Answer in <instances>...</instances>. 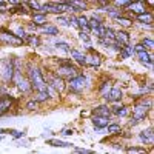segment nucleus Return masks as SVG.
Masks as SVG:
<instances>
[{"label":"nucleus","mask_w":154,"mask_h":154,"mask_svg":"<svg viewBox=\"0 0 154 154\" xmlns=\"http://www.w3.org/2000/svg\"><path fill=\"white\" fill-rule=\"evenodd\" d=\"M89 86H91V79L83 72H79L77 75L71 77L69 80H66V91L72 96H82Z\"/></svg>","instance_id":"nucleus-1"},{"label":"nucleus","mask_w":154,"mask_h":154,"mask_svg":"<svg viewBox=\"0 0 154 154\" xmlns=\"http://www.w3.org/2000/svg\"><path fill=\"white\" fill-rule=\"evenodd\" d=\"M25 74L28 75L32 91H46L48 83H46L45 77H43V74H42V69L38 68V66L29 63V65L26 66V69H25Z\"/></svg>","instance_id":"nucleus-2"},{"label":"nucleus","mask_w":154,"mask_h":154,"mask_svg":"<svg viewBox=\"0 0 154 154\" xmlns=\"http://www.w3.org/2000/svg\"><path fill=\"white\" fill-rule=\"evenodd\" d=\"M54 72L62 77V79H65V80H69L71 77L77 75L80 71V66L79 65H75V63L72 60H60L59 62V66L54 69Z\"/></svg>","instance_id":"nucleus-3"},{"label":"nucleus","mask_w":154,"mask_h":154,"mask_svg":"<svg viewBox=\"0 0 154 154\" xmlns=\"http://www.w3.org/2000/svg\"><path fill=\"white\" fill-rule=\"evenodd\" d=\"M40 69H42V74H43V77H45L48 86H51V88H53L56 93H59L60 96L66 91V80H65V79L59 77L54 71H43V68H40Z\"/></svg>","instance_id":"nucleus-4"},{"label":"nucleus","mask_w":154,"mask_h":154,"mask_svg":"<svg viewBox=\"0 0 154 154\" xmlns=\"http://www.w3.org/2000/svg\"><path fill=\"white\" fill-rule=\"evenodd\" d=\"M14 63H12V57H5L0 59V83L2 85H9L12 83L14 79Z\"/></svg>","instance_id":"nucleus-5"},{"label":"nucleus","mask_w":154,"mask_h":154,"mask_svg":"<svg viewBox=\"0 0 154 154\" xmlns=\"http://www.w3.org/2000/svg\"><path fill=\"white\" fill-rule=\"evenodd\" d=\"M12 83L16 85V88L19 89L22 94H29V93H32L29 79H28V75L25 74L23 71H14V79H12Z\"/></svg>","instance_id":"nucleus-6"},{"label":"nucleus","mask_w":154,"mask_h":154,"mask_svg":"<svg viewBox=\"0 0 154 154\" xmlns=\"http://www.w3.org/2000/svg\"><path fill=\"white\" fill-rule=\"evenodd\" d=\"M102 63H103V56L99 51H96L93 46H89L88 53H85V66L97 69V68H100Z\"/></svg>","instance_id":"nucleus-7"},{"label":"nucleus","mask_w":154,"mask_h":154,"mask_svg":"<svg viewBox=\"0 0 154 154\" xmlns=\"http://www.w3.org/2000/svg\"><path fill=\"white\" fill-rule=\"evenodd\" d=\"M0 43L9 46H23V40L8 28H0Z\"/></svg>","instance_id":"nucleus-8"},{"label":"nucleus","mask_w":154,"mask_h":154,"mask_svg":"<svg viewBox=\"0 0 154 154\" xmlns=\"http://www.w3.org/2000/svg\"><path fill=\"white\" fill-rule=\"evenodd\" d=\"M149 112H151V108H148L145 103H142V102L136 100L134 105L131 106V114L130 116H133L134 119H137L140 123H142V122H145L148 119V114Z\"/></svg>","instance_id":"nucleus-9"},{"label":"nucleus","mask_w":154,"mask_h":154,"mask_svg":"<svg viewBox=\"0 0 154 154\" xmlns=\"http://www.w3.org/2000/svg\"><path fill=\"white\" fill-rule=\"evenodd\" d=\"M89 119H91V123L94 126V131H97V133L103 131L105 128L112 122V117H105V116H97V114H91Z\"/></svg>","instance_id":"nucleus-10"},{"label":"nucleus","mask_w":154,"mask_h":154,"mask_svg":"<svg viewBox=\"0 0 154 154\" xmlns=\"http://www.w3.org/2000/svg\"><path fill=\"white\" fill-rule=\"evenodd\" d=\"M17 103V100L9 94H0V117L11 111V108Z\"/></svg>","instance_id":"nucleus-11"},{"label":"nucleus","mask_w":154,"mask_h":154,"mask_svg":"<svg viewBox=\"0 0 154 154\" xmlns=\"http://www.w3.org/2000/svg\"><path fill=\"white\" fill-rule=\"evenodd\" d=\"M126 14H130V16H139V14H142V12H145V11H148V6L143 3V2H130L126 6H125V9H123Z\"/></svg>","instance_id":"nucleus-12"},{"label":"nucleus","mask_w":154,"mask_h":154,"mask_svg":"<svg viewBox=\"0 0 154 154\" xmlns=\"http://www.w3.org/2000/svg\"><path fill=\"white\" fill-rule=\"evenodd\" d=\"M137 139L142 145L152 146L154 145V130H152V126H148L146 130H142L137 134Z\"/></svg>","instance_id":"nucleus-13"},{"label":"nucleus","mask_w":154,"mask_h":154,"mask_svg":"<svg viewBox=\"0 0 154 154\" xmlns=\"http://www.w3.org/2000/svg\"><path fill=\"white\" fill-rule=\"evenodd\" d=\"M114 85V80L111 79V77H103L99 83H97V93L102 99H105L108 96V93L111 91V88Z\"/></svg>","instance_id":"nucleus-14"},{"label":"nucleus","mask_w":154,"mask_h":154,"mask_svg":"<svg viewBox=\"0 0 154 154\" xmlns=\"http://www.w3.org/2000/svg\"><path fill=\"white\" fill-rule=\"evenodd\" d=\"M122 99H123V89L119 85L114 83L111 91L108 93V96L103 100H105V103H114V102H122Z\"/></svg>","instance_id":"nucleus-15"},{"label":"nucleus","mask_w":154,"mask_h":154,"mask_svg":"<svg viewBox=\"0 0 154 154\" xmlns=\"http://www.w3.org/2000/svg\"><path fill=\"white\" fill-rule=\"evenodd\" d=\"M136 59H139V62L142 63V65H145L146 68H152V63H154V59H152V54L151 51L148 49H142V51H137V53H134Z\"/></svg>","instance_id":"nucleus-16"},{"label":"nucleus","mask_w":154,"mask_h":154,"mask_svg":"<svg viewBox=\"0 0 154 154\" xmlns=\"http://www.w3.org/2000/svg\"><path fill=\"white\" fill-rule=\"evenodd\" d=\"M114 22L123 29H131L134 26V17L130 16V14H126V12L122 14V16H119L117 19H114Z\"/></svg>","instance_id":"nucleus-17"},{"label":"nucleus","mask_w":154,"mask_h":154,"mask_svg":"<svg viewBox=\"0 0 154 154\" xmlns=\"http://www.w3.org/2000/svg\"><path fill=\"white\" fill-rule=\"evenodd\" d=\"M114 40L122 43L123 46L125 45H130L131 43V34H130V29H116V35H114Z\"/></svg>","instance_id":"nucleus-18"},{"label":"nucleus","mask_w":154,"mask_h":154,"mask_svg":"<svg viewBox=\"0 0 154 154\" xmlns=\"http://www.w3.org/2000/svg\"><path fill=\"white\" fill-rule=\"evenodd\" d=\"M68 54L71 56V60L75 63V65H79L80 68L85 66V53H83V51L75 49V48H71Z\"/></svg>","instance_id":"nucleus-19"},{"label":"nucleus","mask_w":154,"mask_h":154,"mask_svg":"<svg viewBox=\"0 0 154 154\" xmlns=\"http://www.w3.org/2000/svg\"><path fill=\"white\" fill-rule=\"evenodd\" d=\"M38 31H40L42 34L49 35V37H57L60 34L59 26H56L54 23H45V25H42V26H38Z\"/></svg>","instance_id":"nucleus-20"},{"label":"nucleus","mask_w":154,"mask_h":154,"mask_svg":"<svg viewBox=\"0 0 154 154\" xmlns=\"http://www.w3.org/2000/svg\"><path fill=\"white\" fill-rule=\"evenodd\" d=\"M23 45H28V46H32V48H38V46H42V38H40V35L35 34V32L26 34V37L23 38Z\"/></svg>","instance_id":"nucleus-21"},{"label":"nucleus","mask_w":154,"mask_h":154,"mask_svg":"<svg viewBox=\"0 0 154 154\" xmlns=\"http://www.w3.org/2000/svg\"><path fill=\"white\" fill-rule=\"evenodd\" d=\"M102 11H103L105 14H106L109 19H112V20H114V19H117V17L122 16V14H125V11H123L122 8H117V6H114V5H111V3L106 5Z\"/></svg>","instance_id":"nucleus-22"},{"label":"nucleus","mask_w":154,"mask_h":154,"mask_svg":"<svg viewBox=\"0 0 154 154\" xmlns=\"http://www.w3.org/2000/svg\"><path fill=\"white\" fill-rule=\"evenodd\" d=\"M91 112H93V114H97V116H105V117H112L109 103H102V105H97V106L91 108Z\"/></svg>","instance_id":"nucleus-23"},{"label":"nucleus","mask_w":154,"mask_h":154,"mask_svg":"<svg viewBox=\"0 0 154 154\" xmlns=\"http://www.w3.org/2000/svg\"><path fill=\"white\" fill-rule=\"evenodd\" d=\"M31 22L35 26H42V25L48 23V14L46 12H31Z\"/></svg>","instance_id":"nucleus-24"},{"label":"nucleus","mask_w":154,"mask_h":154,"mask_svg":"<svg viewBox=\"0 0 154 154\" xmlns=\"http://www.w3.org/2000/svg\"><path fill=\"white\" fill-rule=\"evenodd\" d=\"M77 26H79L80 31L83 32H91V28H89L88 25V16H85L83 12H80V14H77Z\"/></svg>","instance_id":"nucleus-25"},{"label":"nucleus","mask_w":154,"mask_h":154,"mask_svg":"<svg viewBox=\"0 0 154 154\" xmlns=\"http://www.w3.org/2000/svg\"><path fill=\"white\" fill-rule=\"evenodd\" d=\"M134 22H137V23H154L152 11H151V9H148V11L142 12V14L134 16Z\"/></svg>","instance_id":"nucleus-26"},{"label":"nucleus","mask_w":154,"mask_h":154,"mask_svg":"<svg viewBox=\"0 0 154 154\" xmlns=\"http://www.w3.org/2000/svg\"><path fill=\"white\" fill-rule=\"evenodd\" d=\"M119 59L120 60H126V59H131L133 56H134V48H133V45L130 43V45H125V46H122V49L119 51Z\"/></svg>","instance_id":"nucleus-27"},{"label":"nucleus","mask_w":154,"mask_h":154,"mask_svg":"<svg viewBox=\"0 0 154 154\" xmlns=\"http://www.w3.org/2000/svg\"><path fill=\"white\" fill-rule=\"evenodd\" d=\"M103 17H102L99 12H94V14L91 16V17H88V25H89V28H97V26H100V25H103Z\"/></svg>","instance_id":"nucleus-28"},{"label":"nucleus","mask_w":154,"mask_h":154,"mask_svg":"<svg viewBox=\"0 0 154 154\" xmlns=\"http://www.w3.org/2000/svg\"><path fill=\"white\" fill-rule=\"evenodd\" d=\"M46 145L54 146V148H72V143L63 142V140H60V139H48L46 140Z\"/></svg>","instance_id":"nucleus-29"},{"label":"nucleus","mask_w":154,"mask_h":154,"mask_svg":"<svg viewBox=\"0 0 154 154\" xmlns=\"http://www.w3.org/2000/svg\"><path fill=\"white\" fill-rule=\"evenodd\" d=\"M105 130L108 131V134L109 136H119L120 137V134H122V131H123V128L120 126V123H116V122H111Z\"/></svg>","instance_id":"nucleus-30"},{"label":"nucleus","mask_w":154,"mask_h":154,"mask_svg":"<svg viewBox=\"0 0 154 154\" xmlns=\"http://www.w3.org/2000/svg\"><path fill=\"white\" fill-rule=\"evenodd\" d=\"M68 3H71L74 8H77L80 12H85L86 9H89V6H91V3H89L88 0H71V2H68Z\"/></svg>","instance_id":"nucleus-31"},{"label":"nucleus","mask_w":154,"mask_h":154,"mask_svg":"<svg viewBox=\"0 0 154 154\" xmlns=\"http://www.w3.org/2000/svg\"><path fill=\"white\" fill-rule=\"evenodd\" d=\"M32 99L37 100L40 105H42V103H46V102L51 100V97H49V94H48V89H46V91H35V94H34Z\"/></svg>","instance_id":"nucleus-32"},{"label":"nucleus","mask_w":154,"mask_h":154,"mask_svg":"<svg viewBox=\"0 0 154 154\" xmlns=\"http://www.w3.org/2000/svg\"><path fill=\"white\" fill-rule=\"evenodd\" d=\"M54 48L59 49V51H63V53H69V49H71V45L65 40H54Z\"/></svg>","instance_id":"nucleus-33"},{"label":"nucleus","mask_w":154,"mask_h":154,"mask_svg":"<svg viewBox=\"0 0 154 154\" xmlns=\"http://www.w3.org/2000/svg\"><path fill=\"white\" fill-rule=\"evenodd\" d=\"M140 43L145 46V49H148V51H151V53H152V49H154V40H152L151 35L142 37V38H140Z\"/></svg>","instance_id":"nucleus-34"},{"label":"nucleus","mask_w":154,"mask_h":154,"mask_svg":"<svg viewBox=\"0 0 154 154\" xmlns=\"http://www.w3.org/2000/svg\"><path fill=\"white\" fill-rule=\"evenodd\" d=\"M123 151H126V152H133V154H140V152H148V149L145 148V146H125V149Z\"/></svg>","instance_id":"nucleus-35"},{"label":"nucleus","mask_w":154,"mask_h":154,"mask_svg":"<svg viewBox=\"0 0 154 154\" xmlns=\"http://www.w3.org/2000/svg\"><path fill=\"white\" fill-rule=\"evenodd\" d=\"M79 40H80V42H83L86 46H89V45H91V34L83 32V31H80V29H79Z\"/></svg>","instance_id":"nucleus-36"},{"label":"nucleus","mask_w":154,"mask_h":154,"mask_svg":"<svg viewBox=\"0 0 154 154\" xmlns=\"http://www.w3.org/2000/svg\"><path fill=\"white\" fill-rule=\"evenodd\" d=\"M105 26H106V25L103 23V25H100V26H97V28H93V29H91V32H89V34L96 35L97 38L103 37V34H105Z\"/></svg>","instance_id":"nucleus-37"},{"label":"nucleus","mask_w":154,"mask_h":154,"mask_svg":"<svg viewBox=\"0 0 154 154\" xmlns=\"http://www.w3.org/2000/svg\"><path fill=\"white\" fill-rule=\"evenodd\" d=\"M25 108H26V111H37L38 108H40V103H38L37 100L31 99L26 102V105H25Z\"/></svg>","instance_id":"nucleus-38"},{"label":"nucleus","mask_w":154,"mask_h":154,"mask_svg":"<svg viewBox=\"0 0 154 154\" xmlns=\"http://www.w3.org/2000/svg\"><path fill=\"white\" fill-rule=\"evenodd\" d=\"M114 35H116V29L112 26H105V34L103 37L109 38V40H114Z\"/></svg>","instance_id":"nucleus-39"},{"label":"nucleus","mask_w":154,"mask_h":154,"mask_svg":"<svg viewBox=\"0 0 154 154\" xmlns=\"http://www.w3.org/2000/svg\"><path fill=\"white\" fill-rule=\"evenodd\" d=\"M12 32H14L17 37H20L22 40H23V38L26 37V34H28V32H26V29H25V26H17V28H16L14 31H12Z\"/></svg>","instance_id":"nucleus-40"},{"label":"nucleus","mask_w":154,"mask_h":154,"mask_svg":"<svg viewBox=\"0 0 154 154\" xmlns=\"http://www.w3.org/2000/svg\"><path fill=\"white\" fill-rule=\"evenodd\" d=\"M9 134L14 137L16 140H19V139H23L25 136H26V133L25 131H19V130H9Z\"/></svg>","instance_id":"nucleus-41"},{"label":"nucleus","mask_w":154,"mask_h":154,"mask_svg":"<svg viewBox=\"0 0 154 154\" xmlns=\"http://www.w3.org/2000/svg\"><path fill=\"white\" fill-rule=\"evenodd\" d=\"M131 0H112L111 2V5H114V6H117V8H122V9H125V6L130 3Z\"/></svg>","instance_id":"nucleus-42"},{"label":"nucleus","mask_w":154,"mask_h":154,"mask_svg":"<svg viewBox=\"0 0 154 154\" xmlns=\"http://www.w3.org/2000/svg\"><path fill=\"white\" fill-rule=\"evenodd\" d=\"M72 151L77 154H94L93 149H86V148H79V146H72Z\"/></svg>","instance_id":"nucleus-43"},{"label":"nucleus","mask_w":154,"mask_h":154,"mask_svg":"<svg viewBox=\"0 0 154 154\" xmlns=\"http://www.w3.org/2000/svg\"><path fill=\"white\" fill-rule=\"evenodd\" d=\"M0 14H9V6L6 2L0 3Z\"/></svg>","instance_id":"nucleus-44"},{"label":"nucleus","mask_w":154,"mask_h":154,"mask_svg":"<svg viewBox=\"0 0 154 154\" xmlns=\"http://www.w3.org/2000/svg\"><path fill=\"white\" fill-rule=\"evenodd\" d=\"M75 131L72 130V128H63L62 130V136H72Z\"/></svg>","instance_id":"nucleus-45"},{"label":"nucleus","mask_w":154,"mask_h":154,"mask_svg":"<svg viewBox=\"0 0 154 154\" xmlns=\"http://www.w3.org/2000/svg\"><path fill=\"white\" fill-rule=\"evenodd\" d=\"M140 122L137 120V119H134L133 116H130V120H128V126H137Z\"/></svg>","instance_id":"nucleus-46"},{"label":"nucleus","mask_w":154,"mask_h":154,"mask_svg":"<svg viewBox=\"0 0 154 154\" xmlns=\"http://www.w3.org/2000/svg\"><path fill=\"white\" fill-rule=\"evenodd\" d=\"M111 146H112V148H116V149H120V151H123V149H125V146H122V143H119V142L111 143Z\"/></svg>","instance_id":"nucleus-47"},{"label":"nucleus","mask_w":154,"mask_h":154,"mask_svg":"<svg viewBox=\"0 0 154 154\" xmlns=\"http://www.w3.org/2000/svg\"><path fill=\"white\" fill-rule=\"evenodd\" d=\"M143 3L148 6V9H152L154 8V0H143Z\"/></svg>","instance_id":"nucleus-48"},{"label":"nucleus","mask_w":154,"mask_h":154,"mask_svg":"<svg viewBox=\"0 0 154 154\" xmlns=\"http://www.w3.org/2000/svg\"><path fill=\"white\" fill-rule=\"evenodd\" d=\"M91 114H93V112H91V109H88V111H82V112H80L82 117H89Z\"/></svg>","instance_id":"nucleus-49"},{"label":"nucleus","mask_w":154,"mask_h":154,"mask_svg":"<svg viewBox=\"0 0 154 154\" xmlns=\"http://www.w3.org/2000/svg\"><path fill=\"white\" fill-rule=\"evenodd\" d=\"M5 2H6L8 5H11V6H12V5H17V3H20V0H5Z\"/></svg>","instance_id":"nucleus-50"},{"label":"nucleus","mask_w":154,"mask_h":154,"mask_svg":"<svg viewBox=\"0 0 154 154\" xmlns=\"http://www.w3.org/2000/svg\"><path fill=\"white\" fill-rule=\"evenodd\" d=\"M6 133H9V130H5V128H0V136H5Z\"/></svg>","instance_id":"nucleus-51"},{"label":"nucleus","mask_w":154,"mask_h":154,"mask_svg":"<svg viewBox=\"0 0 154 154\" xmlns=\"http://www.w3.org/2000/svg\"><path fill=\"white\" fill-rule=\"evenodd\" d=\"M131 2H143V0H131Z\"/></svg>","instance_id":"nucleus-52"},{"label":"nucleus","mask_w":154,"mask_h":154,"mask_svg":"<svg viewBox=\"0 0 154 154\" xmlns=\"http://www.w3.org/2000/svg\"><path fill=\"white\" fill-rule=\"evenodd\" d=\"M2 140H3V136H0V142H2Z\"/></svg>","instance_id":"nucleus-53"},{"label":"nucleus","mask_w":154,"mask_h":154,"mask_svg":"<svg viewBox=\"0 0 154 154\" xmlns=\"http://www.w3.org/2000/svg\"><path fill=\"white\" fill-rule=\"evenodd\" d=\"M3 2H5V0H0V3H3Z\"/></svg>","instance_id":"nucleus-54"},{"label":"nucleus","mask_w":154,"mask_h":154,"mask_svg":"<svg viewBox=\"0 0 154 154\" xmlns=\"http://www.w3.org/2000/svg\"><path fill=\"white\" fill-rule=\"evenodd\" d=\"M68 2H71V0H66V3H68Z\"/></svg>","instance_id":"nucleus-55"},{"label":"nucleus","mask_w":154,"mask_h":154,"mask_svg":"<svg viewBox=\"0 0 154 154\" xmlns=\"http://www.w3.org/2000/svg\"><path fill=\"white\" fill-rule=\"evenodd\" d=\"M109 2H112V0H109Z\"/></svg>","instance_id":"nucleus-56"},{"label":"nucleus","mask_w":154,"mask_h":154,"mask_svg":"<svg viewBox=\"0 0 154 154\" xmlns=\"http://www.w3.org/2000/svg\"><path fill=\"white\" fill-rule=\"evenodd\" d=\"M0 85H2V83H0Z\"/></svg>","instance_id":"nucleus-57"}]
</instances>
